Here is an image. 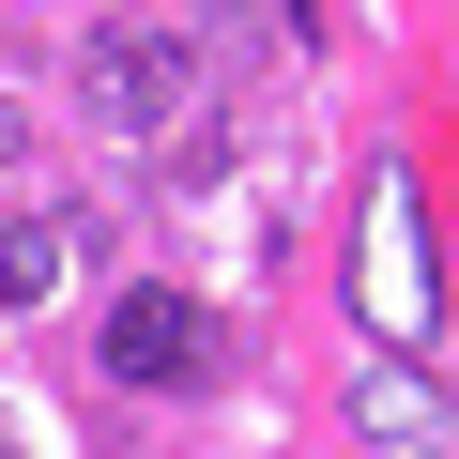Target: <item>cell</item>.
Wrapping results in <instances>:
<instances>
[{
	"label": "cell",
	"mask_w": 459,
	"mask_h": 459,
	"mask_svg": "<svg viewBox=\"0 0 459 459\" xmlns=\"http://www.w3.org/2000/svg\"><path fill=\"white\" fill-rule=\"evenodd\" d=\"M108 368L138 383V398H199V383H230V322L199 307V291H108Z\"/></svg>",
	"instance_id": "6da1fadb"
},
{
	"label": "cell",
	"mask_w": 459,
	"mask_h": 459,
	"mask_svg": "<svg viewBox=\"0 0 459 459\" xmlns=\"http://www.w3.org/2000/svg\"><path fill=\"white\" fill-rule=\"evenodd\" d=\"M77 92H92V123L169 138V123H184V47H169V31H92V47H77Z\"/></svg>",
	"instance_id": "7a4b0ae2"
},
{
	"label": "cell",
	"mask_w": 459,
	"mask_h": 459,
	"mask_svg": "<svg viewBox=\"0 0 459 459\" xmlns=\"http://www.w3.org/2000/svg\"><path fill=\"white\" fill-rule=\"evenodd\" d=\"M368 230H383V246L352 261V307L383 291V337H429V261H413V184H383V199H368Z\"/></svg>",
	"instance_id": "3957f363"
},
{
	"label": "cell",
	"mask_w": 459,
	"mask_h": 459,
	"mask_svg": "<svg viewBox=\"0 0 459 459\" xmlns=\"http://www.w3.org/2000/svg\"><path fill=\"white\" fill-rule=\"evenodd\" d=\"M352 413H368L383 444H413V429H429V383H413V368H368V383H352Z\"/></svg>",
	"instance_id": "277c9868"
},
{
	"label": "cell",
	"mask_w": 459,
	"mask_h": 459,
	"mask_svg": "<svg viewBox=\"0 0 459 459\" xmlns=\"http://www.w3.org/2000/svg\"><path fill=\"white\" fill-rule=\"evenodd\" d=\"M47 276H62V230H0V307H47Z\"/></svg>",
	"instance_id": "5b68a950"
},
{
	"label": "cell",
	"mask_w": 459,
	"mask_h": 459,
	"mask_svg": "<svg viewBox=\"0 0 459 459\" xmlns=\"http://www.w3.org/2000/svg\"><path fill=\"white\" fill-rule=\"evenodd\" d=\"M291 16H307V31H322V16H337V0H291Z\"/></svg>",
	"instance_id": "8992f818"
},
{
	"label": "cell",
	"mask_w": 459,
	"mask_h": 459,
	"mask_svg": "<svg viewBox=\"0 0 459 459\" xmlns=\"http://www.w3.org/2000/svg\"><path fill=\"white\" fill-rule=\"evenodd\" d=\"M0 153H16V108H0Z\"/></svg>",
	"instance_id": "52a82bcc"
},
{
	"label": "cell",
	"mask_w": 459,
	"mask_h": 459,
	"mask_svg": "<svg viewBox=\"0 0 459 459\" xmlns=\"http://www.w3.org/2000/svg\"><path fill=\"white\" fill-rule=\"evenodd\" d=\"M0 459H16V429H0Z\"/></svg>",
	"instance_id": "ba28073f"
}]
</instances>
